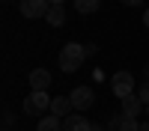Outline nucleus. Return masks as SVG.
<instances>
[{"mask_svg":"<svg viewBox=\"0 0 149 131\" xmlns=\"http://www.w3.org/2000/svg\"><path fill=\"white\" fill-rule=\"evenodd\" d=\"M107 131H140L137 119H128L125 113H113L107 122Z\"/></svg>","mask_w":149,"mask_h":131,"instance_id":"6","label":"nucleus"},{"mask_svg":"<svg viewBox=\"0 0 149 131\" xmlns=\"http://www.w3.org/2000/svg\"><path fill=\"white\" fill-rule=\"evenodd\" d=\"M98 6H102V0H74V9L81 15H93V12H98Z\"/></svg>","mask_w":149,"mask_h":131,"instance_id":"12","label":"nucleus"},{"mask_svg":"<svg viewBox=\"0 0 149 131\" xmlns=\"http://www.w3.org/2000/svg\"><path fill=\"white\" fill-rule=\"evenodd\" d=\"M140 131H149V122H143V125H140Z\"/></svg>","mask_w":149,"mask_h":131,"instance_id":"19","label":"nucleus"},{"mask_svg":"<svg viewBox=\"0 0 149 131\" xmlns=\"http://www.w3.org/2000/svg\"><path fill=\"white\" fill-rule=\"evenodd\" d=\"M146 78H149V69H146Z\"/></svg>","mask_w":149,"mask_h":131,"instance_id":"20","label":"nucleus"},{"mask_svg":"<svg viewBox=\"0 0 149 131\" xmlns=\"http://www.w3.org/2000/svg\"><path fill=\"white\" fill-rule=\"evenodd\" d=\"M18 9H21L24 18H42V15H48L51 3H48V0H21Z\"/></svg>","mask_w":149,"mask_h":131,"instance_id":"5","label":"nucleus"},{"mask_svg":"<svg viewBox=\"0 0 149 131\" xmlns=\"http://www.w3.org/2000/svg\"><path fill=\"white\" fill-rule=\"evenodd\" d=\"M90 131H107V128H102V125H93V128H90Z\"/></svg>","mask_w":149,"mask_h":131,"instance_id":"18","label":"nucleus"},{"mask_svg":"<svg viewBox=\"0 0 149 131\" xmlns=\"http://www.w3.org/2000/svg\"><path fill=\"white\" fill-rule=\"evenodd\" d=\"M84 60H86V48L78 42H66L63 51H60V69L72 75V71H78L84 66Z\"/></svg>","mask_w":149,"mask_h":131,"instance_id":"1","label":"nucleus"},{"mask_svg":"<svg viewBox=\"0 0 149 131\" xmlns=\"http://www.w3.org/2000/svg\"><path fill=\"white\" fill-rule=\"evenodd\" d=\"M69 98H72V107H78V110H90L95 104V95H93L90 87H74Z\"/></svg>","mask_w":149,"mask_h":131,"instance_id":"4","label":"nucleus"},{"mask_svg":"<svg viewBox=\"0 0 149 131\" xmlns=\"http://www.w3.org/2000/svg\"><path fill=\"white\" fill-rule=\"evenodd\" d=\"M30 87H33V92H48V87H51L48 69H33L30 71Z\"/></svg>","mask_w":149,"mask_h":131,"instance_id":"7","label":"nucleus"},{"mask_svg":"<svg viewBox=\"0 0 149 131\" xmlns=\"http://www.w3.org/2000/svg\"><path fill=\"white\" fill-rule=\"evenodd\" d=\"M69 110H72V98H66V95H60V98H54V101H51V116L66 119V116H72Z\"/></svg>","mask_w":149,"mask_h":131,"instance_id":"9","label":"nucleus"},{"mask_svg":"<svg viewBox=\"0 0 149 131\" xmlns=\"http://www.w3.org/2000/svg\"><path fill=\"white\" fill-rule=\"evenodd\" d=\"M143 24L149 27V9H143Z\"/></svg>","mask_w":149,"mask_h":131,"instance_id":"17","label":"nucleus"},{"mask_svg":"<svg viewBox=\"0 0 149 131\" xmlns=\"http://www.w3.org/2000/svg\"><path fill=\"white\" fill-rule=\"evenodd\" d=\"M119 3H122V6H134V9H137V6L143 3V0H119Z\"/></svg>","mask_w":149,"mask_h":131,"instance_id":"15","label":"nucleus"},{"mask_svg":"<svg viewBox=\"0 0 149 131\" xmlns=\"http://www.w3.org/2000/svg\"><path fill=\"white\" fill-rule=\"evenodd\" d=\"M36 131H63V119L60 116H42V122Z\"/></svg>","mask_w":149,"mask_h":131,"instance_id":"11","label":"nucleus"},{"mask_svg":"<svg viewBox=\"0 0 149 131\" xmlns=\"http://www.w3.org/2000/svg\"><path fill=\"white\" fill-rule=\"evenodd\" d=\"M51 101L54 98H48V92H30L24 98V113L27 116H42L45 110H51Z\"/></svg>","mask_w":149,"mask_h":131,"instance_id":"2","label":"nucleus"},{"mask_svg":"<svg viewBox=\"0 0 149 131\" xmlns=\"http://www.w3.org/2000/svg\"><path fill=\"white\" fill-rule=\"evenodd\" d=\"M45 18H48V24H51V27H60V24L66 21V9H63V6H51Z\"/></svg>","mask_w":149,"mask_h":131,"instance_id":"13","label":"nucleus"},{"mask_svg":"<svg viewBox=\"0 0 149 131\" xmlns=\"http://www.w3.org/2000/svg\"><path fill=\"white\" fill-rule=\"evenodd\" d=\"M140 110H143V101L137 98V92H131V95H125V98H122V113H125L128 119H137Z\"/></svg>","mask_w":149,"mask_h":131,"instance_id":"8","label":"nucleus"},{"mask_svg":"<svg viewBox=\"0 0 149 131\" xmlns=\"http://www.w3.org/2000/svg\"><path fill=\"white\" fill-rule=\"evenodd\" d=\"M110 87H113V95L122 101L125 95H131L134 92V78H131V71H116L113 75V80H110Z\"/></svg>","mask_w":149,"mask_h":131,"instance_id":"3","label":"nucleus"},{"mask_svg":"<svg viewBox=\"0 0 149 131\" xmlns=\"http://www.w3.org/2000/svg\"><path fill=\"white\" fill-rule=\"evenodd\" d=\"M137 98H140V101H143V104L149 107V80H146V83H143V87L137 89Z\"/></svg>","mask_w":149,"mask_h":131,"instance_id":"14","label":"nucleus"},{"mask_svg":"<svg viewBox=\"0 0 149 131\" xmlns=\"http://www.w3.org/2000/svg\"><path fill=\"white\" fill-rule=\"evenodd\" d=\"M93 125L86 122L84 116H78V113H72V116H66L63 119V131H90Z\"/></svg>","mask_w":149,"mask_h":131,"instance_id":"10","label":"nucleus"},{"mask_svg":"<svg viewBox=\"0 0 149 131\" xmlns=\"http://www.w3.org/2000/svg\"><path fill=\"white\" fill-rule=\"evenodd\" d=\"M3 131H12V128H3Z\"/></svg>","mask_w":149,"mask_h":131,"instance_id":"21","label":"nucleus"},{"mask_svg":"<svg viewBox=\"0 0 149 131\" xmlns=\"http://www.w3.org/2000/svg\"><path fill=\"white\" fill-rule=\"evenodd\" d=\"M51 6H66V0H48Z\"/></svg>","mask_w":149,"mask_h":131,"instance_id":"16","label":"nucleus"}]
</instances>
